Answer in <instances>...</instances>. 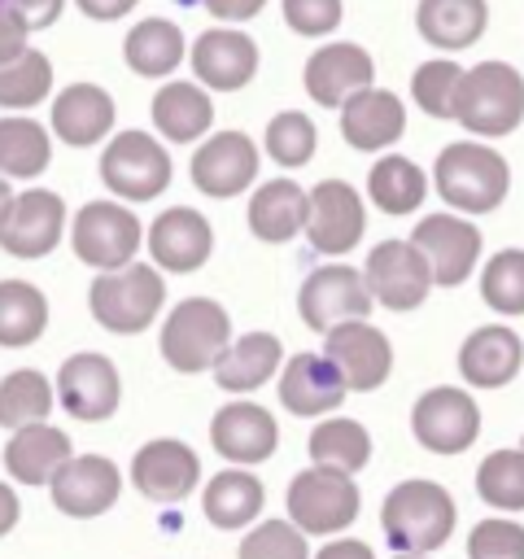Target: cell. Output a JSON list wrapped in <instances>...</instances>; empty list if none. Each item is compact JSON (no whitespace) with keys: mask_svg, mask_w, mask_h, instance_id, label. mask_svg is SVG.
Masks as SVG:
<instances>
[{"mask_svg":"<svg viewBox=\"0 0 524 559\" xmlns=\"http://www.w3.org/2000/svg\"><path fill=\"white\" fill-rule=\"evenodd\" d=\"M458 79H463V66L454 61H424L410 79V96L424 114L432 118H454V92H458Z\"/></svg>","mask_w":524,"mask_h":559,"instance_id":"cell-44","label":"cell"},{"mask_svg":"<svg viewBox=\"0 0 524 559\" xmlns=\"http://www.w3.org/2000/svg\"><path fill=\"white\" fill-rule=\"evenodd\" d=\"M214 122V105L205 96V87L196 83H166L157 96H153V127L166 135V140H179V144H192L210 131Z\"/></svg>","mask_w":524,"mask_h":559,"instance_id":"cell-32","label":"cell"},{"mask_svg":"<svg viewBox=\"0 0 524 559\" xmlns=\"http://www.w3.org/2000/svg\"><path fill=\"white\" fill-rule=\"evenodd\" d=\"M262 4H266V0H205V9H210L214 17H223V22H245V17H253Z\"/></svg>","mask_w":524,"mask_h":559,"instance_id":"cell-50","label":"cell"},{"mask_svg":"<svg viewBox=\"0 0 524 559\" xmlns=\"http://www.w3.org/2000/svg\"><path fill=\"white\" fill-rule=\"evenodd\" d=\"M227 345H231V319L210 297L179 301L162 323V358L175 371H188V376L205 371L227 354Z\"/></svg>","mask_w":524,"mask_h":559,"instance_id":"cell-5","label":"cell"},{"mask_svg":"<svg viewBox=\"0 0 524 559\" xmlns=\"http://www.w3.org/2000/svg\"><path fill=\"white\" fill-rule=\"evenodd\" d=\"M48 411H52V384H48L44 371L22 367V371H9L0 380V424L9 432L31 428V424H44Z\"/></svg>","mask_w":524,"mask_h":559,"instance_id":"cell-39","label":"cell"},{"mask_svg":"<svg viewBox=\"0 0 524 559\" xmlns=\"http://www.w3.org/2000/svg\"><path fill=\"white\" fill-rule=\"evenodd\" d=\"M192 70L205 87H218V92H236L245 87L253 74H258V44L245 35V31H205L196 35L192 44Z\"/></svg>","mask_w":524,"mask_h":559,"instance_id":"cell-23","label":"cell"},{"mask_svg":"<svg viewBox=\"0 0 524 559\" xmlns=\"http://www.w3.org/2000/svg\"><path fill=\"white\" fill-rule=\"evenodd\" d=\"M26 52V26L9 13V4L0 0V66H9L13 57Z\"/></svg>","mask_w":524,"mask_h":559,"instance_id":"cell-49","label":"cell"},{"mask_svg":"<svg viewBox=\"0 0 524 559\" xmlns=\"http://www.w3.org/2000/svg\"><path fill=\"white\" fill-rule=\"evenodd\" d=\"M66 227V205L48 188L17 192L0 214V249L13 258H44Z\"/></svg>","mask_w":524,"mask_h":559,"instance_id":"cell-13","label":"cell"},{"mask_svg":"<svg viewBox=\"0 0 524 559\" xmlns=\"http://www.w3.org/2000/svg\"><path fill=\"white\" fill-rule=\"evenodd\" d=\"M262 144H266V157L271 162L288 166V170L293 166H306L310 153H314V122L306 114H297V109H284V114H275L266 122Z\"/></svg>","mask_w":524,"mask_h":559,"instance_id":"cell-43","label":"cell"},{"mask_svg":"<svg viewBox=\"0 0 524 559\" xmlns=\"http://www.w3.org/2000/svg\"><path fill=\"white\" fill-rule=\"evenodd\" d=\"M310 214H306V236L319 253H349L362 231H367V210H362V197L354 183L345 179H323L314 183L310 192Z\"/></svg>","mask_w":524,"mask_h":559,"instance_id":"cell-12","label":"cell"},{"mask_svg":"<svg viewBox=\"0 0 524 559\" xmlns=\"http://www.w3.org/2000/svg\"><path fill=\"white\" fill-rule=\"evenodd\" d=\"M437 192L450 210H463V214H489L502 205L507 188H511V170H507V157L489 144H476V140H454L437 153Z\"/></svg>","mask_w":524,"mask_h":559,"instance_id":"cell-2","label":"cell"},{"mask_svg":"<svg viewBox=\"0 0 524 559\" xmlns=\"http://www.w3.org/2000/svg\"><path fill=\"white\" fill-rule=\"evenodd\" d=\"M140 240H144L140 218L131 210H122L118 201H87L70 227V245H74L79 262L96 266L100 275L131 266Z\"/></svg>","mask_w":524,"mask_h":559,"instance_id":"cell-7","label":"cell"},{"mask_svg":"<svg viewBox=\"0 0 524 559\" xmlns=\"http://www.w3.org/2000/svg\"><path fill=\"white\" fill-rule=\"evenodd\" d=\"M520 362H524V341L502 323L476 328L458 349V371L472 389H502L507 380H515Z\"/></svg>","mask_w":524,"mask_h":559,"instance_id":"cell-24","label":"cell"},{"mask_svg":"<svg viewBox=\"0 0 524 559\" xmlns=\"http://www.w3.org/2000/svg\"><path fill=\"white\" fill-rule=\"evenodd\" d=\"M258 175V148L245 131H218L192 153V183L205 197H236Z\"/></svg>","mask_w":524,"mask_h":559,"instance_id":"cell-19","label":"cell"},{"mask_svg":"<svg viewBox=\"0 0 524 559\" xmlns=\"http://www.w3.org/2000/svg\"><path fill=\"white\" fill-rule=\"evenodd\" d=\"M358 515V485L341 472H297L288 485V524H297L306 537H332L349 528Z\"/></svg>","mask_w":524,"mask_h":559,"instance_id":"cell-6","label":"cell"},{"mask_svg":"<svg viewBox=\"0 0 524 559\" xmlns=\"http://www.w3.org/2000/svg\"><path fill=\"white\" fill-rule=\"evenodd\" d=\"M314 559H376V555H371L367 542H358V537H341V542H327Z\"/></svg>","mask_w":524,"mask_h":559,"instance_id":"cell-51","label":"cell"},{"mask_svg":"<svg viewBox=\"0 0 524 559\" xmlns=\"http://www.w3.org/2000/svg\"><path fill=\"white\" fill-rule=\"evenodd\" d=\"M297 310L306 319V328L314 332H332L341 323H362L371 314V293L362 271L354 266H319L306 275L301 293H297Z\"/></svg>","mask_w":524,"mask_h":559,"instance_id":"cell-9","label":"cell"},{"mask_svg":"<svg viewBox=\"0 0 524 559\" xmlns=\"http://www.w3.org/2000/svg\"><path fill=\"white\" fill-rule=\"evenodd\" d=\"M310 459L314 467L323 472H341V476H354L358 467H367L371 459V437L358 419H323L314 432H310Z\"/></svg>","mask_w":524,"mask_h":559,"instance_id":"cell-38","label":"cell"},{"mask_svg":"<svg viewBox=\"0 0 524 559\" xmlns=\"http://www.w3.org/2000/svg\"><path fill=\"white\" fill-rule=\"evenodd\" d=\"M279 358H284V349L271 332H249V336L231 341L227 354L214 362V380L227 393H249L279 371Z\"/></svg>","mask_w":524,"mask_h":559,"instance_id":"cell-31","label":"cell"},{"mask_svg":"<svg viewBox=\"0 0 524 559\" xmlns=\"http://www.w3.org/2000/svg\"><path fill=\"white\" fill-rule=\"evenodd\" d=\"M262 502H266V489L253 472H218L205 493H201V507L210 515L214 528H245L262 515Z\"/></svg>","mask_w":524,"mask_h":559,"instance_id":"cell-33","label":"cell"},{"mask_svg":"<svg viewBox=\"0 0 524 559\" xmlns=\"http://www.w3.org/2000/svg\"><path fill=\"white\" fill-rule=\"evenodd\" d=\"M87 17H96V22H114V17H122V13H131L135 9V0H74Z\"/></svg>","mask_w":524,"mask_h":559,"instance_id":"cell-52","label":"cell"},{"mask_svg":"<svg viewBox=\"0 0 524 559\" xmlns=\"http://www.w3.org/2000/svg\"><path fill=\"white\" fill-rule=\"evenodd\" d=\"M406 131V109L393 92L384 87H367V92H354L345 105H341V135L371 153V148H389L393 140H402Z\"/></svg>","mask_w":524,"mask_h":559,"instance_id":"cell-26","label":"cell"},{"mask_svg":"<svg viewBox=\"0 0 524 559\" xmlns=\"http://www.w3.org/2000/svg\"><path fill=\"white\" fill-rule=\"evenodd\" d=\"M380 524L397 555H432L454 533V498L437 480H402L389 489Z\"/></svg>","mask_w":524,"mask_h":559,"instance_id":"cell-1","label":"cell"},{"mask_svg":"<svg viewBox=\"0 0 524 559\" xmlns=\"http://www.w3.org/2000/svg\"><path fill=\"white\" fill-rule=\"evenodd\" d=\"M371 74H376V66H371V57H367V48H358V44H345V39H336V44H323L310 61H306V92H310V100L314 105H345L354 92H367L371 87Z\"/></svg>","mask_w":524,"mask_h":559,"instance_id":"cell-21","label":"cell"},{"mask_svg":"<svg viewBox=\"0 0 524 559\" xmlns=\"http://www.w3.org/2000/svg\"><path fill=\"white\" fill-rule=\"evenodd\" d=\"M397 559H428V555H397Z\"/></svg>","mask_w":524,"mask_h":559,"instance_id":"cell-55","label":"cell"},{"mask_svg":"<svg viewBox=\"0 0 524 559\" xmlns=\"http://www.w3.org/2000/svg\"><path fill=\"white\" fill-rule=\"evenodd\" d=\"M210 245H214V231L210 223L188 210V205H175V210H162L148 227V253H153V266L162 271H196L205 258H210Z\"/></svg>","mask_w":524,"mask_h":559,"instance_id":"cell-22","label":"cell"},{"mask_svg":"<svg viewBox=\"0 0 524 559\" xmlns=\"http://www.w3.org/2000/svg\"><path fill=\"white\" fill-rule=\"evenodd\" d=\"M520 450H524V445H520Z\"/></svg>","mask_w":524,"mask_h":559,"instance_id":"cell-56","label":"cell"},{"mask_svg":"<svg viewBox=\"0 0 524 559\" xmlns=\"http://www.w3.org/2000/svg\"><path fill=\"white\" fill-rule=\"evenodd\" d=\"M454 118L472 135H507L524 118V74L507 61H480L463 70L454 92Z\"/></svg>","mask_w":524,"mask_h":559,"instance_id":"cell-3","label":"cell"},{"mask_svg":"<svg viewBox=\"0 0 524 559\" xmlns=\"http://www.w3.org/2000/svg\"><path fill=\"white\" fill-rule=\"evenodd\" d=\"M114 127V100L105 87L96 83H70L57 92L52 100V131L57 140L74 144V148H87L96 140H105Z\"/></svg>","mask_w":524,"mask_h":559,"instance_id":"cell-27","label":"cell"},{"mask_svg":"<svg viewBox=\"0 0 524 559\" xmlns=\"http://www.w3.org/2000/svg\"><path fill=\"white\" fill-rule=\"evenodd\" d=\"M4 4H9V13H13L26 31L52 26V22L61 17V9H66V0H4Z\"/></svg>","mask_w":524,"mask_h":559,"instance_id":"cell-48","label":"cell"},{"mask_svg":"<svg viewBox=\"0 0 524 559\" xmlns=\"http://www.w3.org/2000/svg\"><path fill=\"white\" fill-rule=\"evenodd\" d=\"M284 22L297 35H332L341 26V0H284Z\"/></svg>","mask_w":524,"mask_h":559,"instance_id":"cell-47","label":"cell"},{"mask_svg":"<svg viewBox=\"0 0 524 559\" xmlns=\"http://www.w3.org/2000/svg\"><path fill=\"white\" fill-rule=\"evenodd\" d=\"M100 179L122 201H153L170 183V153L148 131H122L100 153Z\"/></svg>","mask_w":524,"mask_h":559,"instance_id":"cell-8","label":"cell"},{"mask_svg":"<svg viewBox=\"0 0 524 559\" xmlns=\"http://www.w3.org/2000/svg\"><path fill=\"white\" fill-rule=\"evenodd\" d=\"M210 441H214V450H218L227 463L249 467V463H262V459L275 454V445H279V424H275V415H271L266 406H258V402H227V406L210 419Z\"/></svg>","mask_w":524,"mask_h":559,"instance_id":"cell-20","label":"cell"},{"mask_svg":"<svg viewBox=\"0 0 524 559\" xmlns=\"http://www.w3.org/2000/svg\"><path fill=\"white\" fill-rule=\"evenodd\" d=\"M410 428H415L424 450H432V454H463L476 441V432H480V406L472 402L467 389L437 384V389H428L415 402Z\"/></svg>","mask_w":524,"mask_h":559,"instance_id":"cell-10","label":"cell"},{"mask_svg":"<svg viewBox=\"0 0 524 559\" xmlns=\"http://www.w3.org/2000/svg\"><path fill=\"white\" fill-rule=\"evenodd\" d=\"M87 301H92V314H96L100 328H109L118 336H135L157 319V310L166 301V284H162L157 266L131 262L122 271L96 275Z\"/></svg>","mask_w":524,"mask_h":559,"instance_id":"cell-4","label":"cell"},{"mask_svg":"<svg viewBox=\"0 0 524 559\" xmlns=\"http://www.w3.org/2000/svg\"><path fill=\"white\" fill-rule=\"evenodd\" d=\"M52 87V66L39 48H26L22 57H13L9 66H0V109H31L48 96Z\"/></svg>","mask_w":524,"mask_h":559,"instance_id":"cell-41","label":"cell"},{"mask_svg":"<svg viewBox=\"0 0 524 559\" xmlns=\"http://www.w3.org/2000/svg\"><path fill=\"white\" fill-rule=\"evenodd\" d=\"M236 559H310L306 533L288 520H262L258 528L245 533Z\"/></svg>","mask_w":524,"mask_h":559,"instance_id":"cell-45","label":"cell"},{"mask_svg":"<svg viewBox=\"0 0 524 559\" xmlns=\"http://www.w3.org/2000/svg\"><path fill=\"white\" fill-rule=\"evenodd\" d=\"M196 480H201V459L192 445H183L175 437H157V441L140 445L131 459V485L148 502H183Z\"/></svg>","mask_w":524,"mask_h":559,"instance_id":"cell-18","label":"cell"},{"mask_svg":"<svg viewBox=\"0 0 524 559\" xmlns=\"http://www.w3.org/2000/svg\"><path fill=\"white\" fill-rule=\"evenodd\" d=\"M70 437L52 424H31V428H17L9 441H4V467L13 480L22 485H48L66 463H70Z\"/></svg>","mask_w":524,"mask_h":559,"instance_id":"cell-28","label":"cell"},{"mask_svg":"<svg viewBox=\"0 0 524 559\" xmlns=\"http://www.w3.org/2000/svg\"><path fill=\"white\" fill-rule=\"evenodd\" d=\"M410 245L419 249L424 266H428V280L441 284V288H454L472 275L476 258H480V231L472 227V218H458V214H428L419 218Z\"/></svg>","mask_w":524,"mask_h":559,"instance_id":"cell-11","label":"cell"},{"mask_svg":"<svg viewBox=\"0 0 524 559\" xmlns=\"http://www.w3.org/2000/svg\"><path fill=\"white\" fill-rule=\"evenodd\" d=\"M17 515H22V502H17V493H13V489L0 480V537H4V533L17 524Z\"/></svg>","mask_w":524,"mask_h":559,"instance_id":"cell-53","label":"cell"},{"mask_svg":"<svg viewBox=\"0 0 524 559\" xmlns=\"http://www.w3.org/2000/svg\"><path fill=\"white\" fill-rule=\"evenodd\" d=\"M467 559H524V528L515 520H480L467 533Z\"/></svg>","mask_w":524,"mask_h":559,"instance_id":"cell-46","label":"cell"},{"mask_svg":"<svg viewBox=\"0 0 524 559\" xmlns=\"http://www.w3.org/2000/svg\"><path fill=\"white\" fill-rule=\"evenodd\" d=\"M362 280H367L371 301H380L389 310H415L432 288L428 266H424V258L410 240H380L367 253Z\"/></svg>","mask_w":524,"mask_h":559,"instance_id":"cell-14","label":"cell"},{"mask_svg":"<svg viewBox=\"0 0 524 559\" xmlns=\"http://www.w3.org/2000/svg\"><path fill=\"white\" fill-rule=\"evenodd\" d=\"M424 192H428V175L410 157H402V153L380 157L371 166V175H367V197L384 214H410V210H419L424 205Z\"/></svg>","mask_w":524,"mask_h":559,"instance_id":"cell-35","label":"cell"},{"mask_svg":"<svg viewBox=\"0 0 524 559\" xmlns=\"http://www.w3.org/2000/svg\"><path fill=\"white\" fill-rule=\"evenodd\" d=\"M9 201H13V188H9V179H0V214H4Z\"/></svg>","mask_w":524,"mask_h":559,"instance_id":"cell-54","label":"cell"},{"mask_svg":"<svg viewBox=\"0 0 524 559\" xmlns=\"http://www.w3.org/2000/svg\"><path fill=\"white\" fill-rule=\"evenodd\" d=\"M485 22H489L485 0H419V9H415L419 35L450 52L472 48L485 35Z\"/></svg>","mask_w":524,"mask_h":559,"instance_id":"cell-30","label":"cell"},{"mask_svg":"<svg viewBox=\"0 0 524 559\" xmlns=\"http://www.w3.org/2000/svg\"><path fill=\"white\" fill-rule=\"evenodd\" d=\"M57 402L83 424L109 419L122 402L118 367L105 354H70L57 371Z\"/></svg>","mask_w":524,"mask_h":559,"instance_id":"cell-15","label":"cell"},{"mask_svg":"<svg viewBox=\"0 0 524 559\" xmlns=\"http://www.w3.org/2000/svg\"><path fill=\"white\" fill-rule=\"evenodd\" d=\"M183 31L175 26V22H166V17H144L140 26H131V35H127V44H122V57H127V66L135 70V74H144V79H162V74H170L179 61H183Z\"/></svg>","mask_w":524,"mask_h":559,"instance_id":"cell-34","label":"cell"},{"mask_svg":"<svg viewBox=\"0 0 524 559\" xmlns=\"http://www.w3.org/2000/svg\"><path fill=\"white\" fill-rule=\"evenodd\" d=\"M48 328V297L26 280H0V345H35Z\"/></svg>","mask_w":524,"mask_h":559,"instance_id":"cell-36","label":"cell"},{"mask_svg":"<svg viewBox=\"0 0 524 559\" xmlns=\"http://www.w3.org/2000/svg\"><path fill=\"white\" fill-rule=\"evenodd\" d=\"M476 493L498 511H524V450H493L476 467Z\"/></svg>","mask_w":524,"mask_h":559,"instance_id":"cell-40","label":"cell"},{"mask_svg":"<svg viewBox=\"0 0 524 559\" xmlns=\"http://www.w3.org/2000/svg\"><path fill=\"white\" fill-rule=\"evenodd\" d=\"M52 157V144H48V131L26 118V114H9L0 118V179H35L44 175Z\"/></svg>","mask_w":524,"mask_h":559,"instance_id":"cell-37","label":"cell"},{"mask_svg":"<svg viewBox=\"0 0 524 559\" xmlns=\"http://www.w3.org/2000/svg\"><path fill=\"white\" fill-rule=\"evenodd\" d=\"M345 380L323 354H297L279 371V402L293 415H327L345 402Z\"/></svg>","mask_w":524,"mask_h":559,"instance_id":"cell-25","label":"cell"},{"mask_svg":"<svg viewBox=\"0 0 524 559\" xmlns=\"http://www.w3.org/2000/svg\"><path fill=\"white\" fill-rule=\"evenodd\" d=\"M480 297L498 314H524V249H502L485 262Z\"/></svg>","mask_w":524,"mask_h":559,"instance_id":"cell-42","label":"cell"},{"mask_svg":"<svg viewBox=\"0 0 524 559\" xmlns=\"http://www.w3.org/2000/svg\"><path fill=\"white\" fill-rule=\"evenodd\" d=\"M52 507L74 515V520H92V515H105L114 502H118V489H122V472L114 459L105 454H74L52 480Z\"/></svg>","mask_w":524,"mask_h":559,"instance_id":"cell-17","label":"cell"},{"mask_svg":"<svg viewBox=\"0 0 524 559\" xmlns=\"http://www.w3.org/2000/svg\"><path fill=\"white\" fill-rule=\"evenodd\" d=\"M323 358L341 371L345 389H358V393H371L389 380L393 371V345L380 328H371L367 319L362 323H341L327 332V345H323Z\"/></svg>","mask_w":524,"mask_h":559,"instance_id":"cell-16","label":"cell"},{"mask_svg":"<svg viewBox=\"0 0 524 559\" xmlns=\"http://www.w3.org/2000/svg\"><path fill=\"white\" fill-rule=\"evenodd\" d=\"M310 197L293 179H271L249 197V231L262 245H284L306 227Z\"/></svg>","mask_w":524,"mask_h":559,"instance_id":"cell-29","label":"cell"}]
</instances>
